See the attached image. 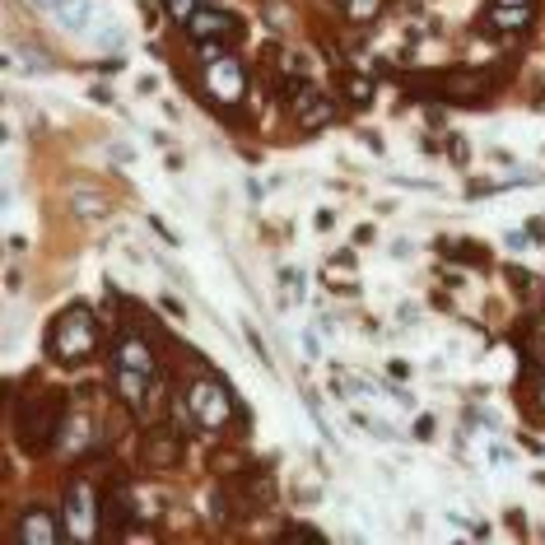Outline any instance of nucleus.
I'll list each match as a JSON object with an SVG mask.
<instances>
[{
  "label": "nucleus",
  "mask_w": 545,
  "mask_h": 545,
  "mask_svg": "<svg viewBox=\"0 0 545 545\" xmlns=\"http://www.w3.org/2000/svg\"><path fill=\"white\" fill-rule=\"evenodd\" d=\"M47 350H52V359H61V364H84V359H94V350H98L94 313H89L84 303H70L66 313L52 322Z\"/></svg>",
  "instance_id": "1"
},
{
  "label": "nucleus",
  "mask_w": 545,
  "mask_h": 545,
  "mask_svg": "<svg viewBox=\"0 0 545 545\" xmlns=\"http://www.w3.org/2000/svg\"><path fill=\"white\" fill-rule=\"evenodd\" d=\"M61 429H66V396L61 392H47L19 406V443L28 452H47L52 438H61Z\"/></svg>",
  "instance_id": "2"
},
{
  "label": "nucleus",
  "mask_w": 545,
  "mask_h": 545,
  "mask_svg": "<svg viewBox=\"0 0 545 545\" xmlns=\"http://www.w3.org/2000/svg\"><path fill=\"white\" fill-rule=\"evenodd\" d=\"M187 410L201 429H215L219 434V429H229L233 424V392L215 378H196L187 387Z\"/></svg>",
  "instance_id": "3"
},
{
  "label": "nucleus",
  "mask_w": 545,
  "mask_h": 545,
  "mask_svg": "<svg viewBox=\"0 0 545 545\" xmlns=\"http://www.w3.org/2000/svg\"><path fill=\"white\" fill-rule=\"evenodd\" d=\"M98 518H103V504H98V494L89 480H75L66 490V536L70 541H98Z\"/></svg>",
  "instance_id": "4"
},
{
  "label": "nucleus",
  "mask_w": 545,
  "mask_h": 545,
  "mask_svg": "<svg viewBox=\"0 0 545 545\" xmlns=\"http://www.w3.org/2000/svg\"><path fill=\"white\" fill-rule=\"evenodd\" d=\"M205 89H210V98H215L219 108H238V103H243V94H247L243 66H238L229 52L210 56V61H205Z\"/></svg>",
  "instance_id": "5"
},
{
  "label": "nucleus",
  "mask_w": 545,
  "mask_h": 545,
  "mask_svg": "<svg viewBox=\"0 0 545 545\" xmlns=\"http://www.w3.org/2000/svg\"><path fill=\"white\" fill-rule=\"evenodd\" d=\"M187 33H191V42L205 52V61H210V56H219V47H224L229 38H238L233 19H229V14H219V10H196L187 19Z\"/></svg>",
  "instance_id": "6"
},
{
  "label": "nucleus",
  "mask_w": 545,
  "mask_h": 545,
  "mask_svg": "<svg viewBox=\"0 0 545 545\" xmlns=\"http://www.w3.org/2000/svg\"><path fill=\"white\" fill-rule=\"evenodd\" d=\"M112 368H126V373H145V378H154L159 359H154V350H150L145 336L126 331V336H117V345H112Z\"/></svg>",
  "instance_id": "7"
},
{
  "label": "nucleus",
  "mask_w": 545,
  "mask_h": 545,
  "mask_svg": "<svg viewBox=\"0 0 545 545\" xmlns=\"http://www.w3.org/2000/svg\"><path fill=\"white\" fill-rule=\"evenodd\" d=\"M289 108H294V122L303 126V131H322V126L331 122V103L317 89H308V84H294L289 89Z\"/></svg>",
  "instance_id": "8"
},
{
  "label": "nucleus",
  "mask_w": 545,
  "mask_h": 545,
  "mask_svg": "<svg viewBox=\"0 0 545 545\" xmlns=\"http://www.w3.org/2000/svg\"><path fill=\"white\" fill-rule=\"evenodd\" d=\"M14 541L19 545H61L66 541V527H56L47 508H28L19 527H14Z\"/></svg>",
  "instance_id": "9"
},
{
  "label": "nucleus",
  "mask_w": 545,
  "mask_h": 545,
  "mask_svg": "<svg viewBox=\"0 0 545 545\" xmlns=\"http://www.w3.org/2000/svg\"><path fill=\"white\" fill-rule=\"evenodd\" d=\"M536 0H490V28L494 33H522L532 24Z\"/></svg>",
  "instance_id": "10"
},
{
  "label": "nucleus",
  "mask_w": 545,
  "mask_h": 545,
  "mask_svg": "<svg viewBox=\"0 0 545 545\" xmlns=\"http://www.w3.org/2000/svg\"><path fill=\"white\" fill-rule=\"evenodd\" d=\"M33 5H42L56 24L75 28V33H84V28L94 24V5H89V0H33Z\"/></svg>",
  "instance_id": "11"
},
{
  "label": "nucleus",
  "mask_w": 545,
  "mask_h": 545,
  "mask_svg": "<svg viewBox=\"0 0 545 545\" xmlns=\"http://www.w3.org/2000/svg\"><path fill=\"white\" fill-rule=\"evenodd\" d=\"M438 94L452 98V103H476V98H485V80H480L476 70H448L438 80Z\"/></svg>",
  "instance_id": "12"
},
{
  "label": "nucleus",
  "mask_w": 545,
  "mask_h": 545,
  "mask_svg": "<svg viewBox=\"0 0 545 545\" xmlns=\"http://www.w3.org/2000/svg\"><path fill=\"white\" fill-rule=\"evenodd\" d=\"M145 466H154V471H168V466H178L182 462V438H173V434H150L145 438Z\"/></svg>",
  "instance_id": "13"
},
{
  "label": "nucleus",
  "mask_w": 545,
  "mask_h": 545,
  "mask_svg": "<svg viewBox=\"0 0 545 545\" xmlns=\"http://www.w3.org/2000/svg\"><path fill=\"white\" fill-rule=\"evenodd\" d=\"M131 513H136V508H131V494H126V485H117V490L103 499V518H112L117 527H126V522H131Z\"/></svg>",
  "instance_id": "14"
},
{
  "label": "nucleus",
  "mask_w": 545,
  "mask_h": 545,
  "mask_svg": "<svg viewBox=\"0 0 545 545\" xmlns=\"http://www.w3.org/2000/svg\"><path fill=\"white\" fill-rule=\"evenodd\" d=\"M70 210H75L80 219H103L108 215V201L94 196V191H70Z\"/></svg>",
  "instance_id": "15"
},
{
  "label": "nucleus",
  "mask_w": 545,
  "mask_h": 545,
  "mask_svg": "<svg viewBox=\"0 0 545 545\" xmlns=\"http://www.w3.org/2000/svg\"><path fill=\"white\" fill-rule=\"evenodd\" d=\"M345 94H350V103H355V108H368V103H373V80H364V75H350V80H345Z\"/></svg>",
  "instance_id": "16"
},
{
  "label": "nucleus",
  "mask_w": 545,
  "mask_h": 545,
  "mask_svg": "<svg viewBox=\"0 0 545 545\" xmlns=\"http://www.w3.org/2000/svg\"><path fill=\"white\" fill-rule=\"evenodd\" d=\"M382 5H387V0H345V10H350V19H355V24H368V19H378Z\"/></svg>",
  "instance_id": "17"
},
{
  "label": "nucleus",
  "mask_w": 545,
  "mask_h": 545,
  "mask_svg": "<svg viewBox=\"0 0 545 545\" xmlns=\"http://www.w3.org/2000/svg\"><path fill=\"white\" fill-rule=\"evenodd\" d=\"M355 424H359V429H368V434H378L382 443H396V429H392V424H382L378 415H364V410H355Z\"/></svg>",
  "instance_id": "18"
},
{
  "label": "nucleus",
  "mask_w": 545,
  "mask_h": 545,
  "mask_svg": "<svg viewBox=\"0 0 545 545\" xmlns=\"http://www.w3.org/2000/svg\"><path fill=\"white\" fill-rule=\"evenodd\" d=\"M5 61H10V66H14V61H24L19 70H52V61H47L42 52H14V47H10V56H5Z\"/></svg>",
  "instance_id": "19"
},
{
  "label": "nucleus",
  "mask_w": 545,
  "mask_h": 545,
  "mask_svg": "<svg viewBox=\"0 0 545 545\" xmlns=\"http://www.w3.org/2000/svg\"><path fill=\"white\" fill-rule=\"evenodd\" d=\"M280 285H285L289 294H294V299H303V271H294V266H285V271H280Z\"/></svg>",
  "instance_id": "20"
},
{
  "label": "nucleus",
  "mask_w": 545,
  "mask_h": 545,
  "mask_svg": "<svg viewBox=\"0 0 545 545\" xmlns=\"http://www.w3.org/2000/svg\"><path fill=\"white\" fill-rule=\"evenodd\" d=\"M164 10L173 14V19H191V14H196V0H164Z\"/></svg>",
  "instance_id": "21"
},
{
  "label": "nucleus",
  "mask_w": 545,
  "mask_h": 545,
  "mask_svg": "<svg viewBox=\"0 0 545 545\" xmlns=\"http://www.w3.org/2000/svg\"><path fill=\"white\" fill-rule=\"evenodd\" d=\"M285 541H327L317 527H285Z\"/></svg>",
  "instance_id": "22"
},
{
  "label": "nucleus",
  "mask_w": 545,
  "mask_h": 545,
  "mask_svg": "<svg viewBox=\"0 0 545 545\" xmlns=\"http://www.w3.org/2000/svg\"><path fill=\"white\" fill-rule=\"evenodd\" d=\"M247 345H252V350H257V359H261V364L271 368V355H266V345L257 341V331H247Z\"/></svg>",
  "instance_id": "23"
},
{
  "label": "nucleus",
  "mask_w": 545,
  "mask_h": 545,
  "mask_svg": "<svg viewBox=\"0 0 545 545\" xmlns=\"http://www.w3.org/2000/svg\"><path fill=\"white\" fill-rule=\"evenodd\" d=\"M536 396H541V406H545V378H541V392H536Z\"/></svg>",
  "instance_id": "24"
},
{
  "label": "nucleus",
  "mask_w": 545,
  "mask_h": 545,
  "mask_svg": "<svg viewBox=\"0 0 545 545\" xmlns=\"http://www.w3.org/2000/svg\"><path fill=\"white\" fill-rule=\"evenodd\" d=\"M341 5H345V0H341Z\"/></svg>",
  "instance_id": "25"
}]
</instances>
